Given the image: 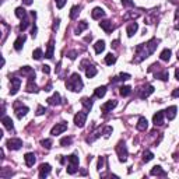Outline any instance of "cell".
Segmentation results:
<instances>
[{
    "label": "cell",
    "mask_w": 179,
    "mask_h": 179,
    "mask_svg": "<svg viewBox=\"0 0 179 179\" xmlns=\"http://www.w3.org/2000/svg\"><path fill=\"white\" fill-rule=\"evenodd\" d=\"M157 46H158V39H155V38L150 39L147 43H140V45H137L136 46V55H134L133 62L134 63H140V62H143L144 59H147L151 53H154Z\"/></svg>",
    "instance_id": "1"
},
{
    "label": "cell",
    "mask_w": 179,
    "mask_h": 179,
    "mask_svg": "<svg viewBox=\"0 0 179 179\" xmlns=\"http://www.w3.org/2000/svg\"><path fill=\"white\" fill-rule=\"evenodd\" d=\"M66 87H67V90H70V91H73V92L81 91L84 84H83V80L80 77V74L79 73L71 74L70 79H67V81H66Z\"/></svg>",
    "instance_id": "2"
},
{
    "label": "cell",
    "mask_w": 179,
    "mask_h": 179,
    "mask_svg": "<svg viewBox=\"0 0 179 179\" xmlns=\"http://www.w3.org/2000/svg\"><path fill=\"white\" fill-rule=\"evenodd\" d=\"M67 162H69V165H67V173H70V175H74V173L79 171V157H77L76 154H71L67 157Z\"/></svg>",
    "instance_id": "3"
},
{
    "label": "cell",
    "mask_w": 179,
    "mask_h": 179,
    "mask_svg": "<svg viewBox=\"0 0 179 179\" xmlns=\"http://www.w3.org/2000/svg\"><path fill=\"white\" fill-rule=\"evenodd\" d=\"M116 154H118L119 161H120V162H124V161L128 160L129 151H128V147H126L124 141H119L118 143V146H116Z\"/></svg>",
    "instance_id": "4"
},
{
    "label": "cell",
    "mask_w": 179,
    "mask_h": 179,
    "mask_svg": "<svg viewBox=\"0 0 179 179\" xmlns=\"http://www.w3.org/2000/svg\"><path fill=\"white\" fill-rule=\"evenodd\" d=\"M85 120H87V111H81L74 115V124L77 128H84Z\"/></svg>",
    "instance_id": "5"
},
{
    "label": "cell",
    "mask_w": 179,
    "mask_h": 179,
    "mask_svg": "<svg viewBox=\"0 0 179 179\" xmlns=\"http://www.w3.org/2000/svg\"><path fill=\"white\" fill-rule=\"evenodd\" d=\"M153 92H154V87H153L151 84H146L139 90V97L141 98V100H146V98L150 97Z\"/></svg>",
    "instance_id": "6"
},
{
    "label": "cell",
    "mask_w": 179,
    "mask_h": 179,
    "mask_svg": "<svg viewBox=\"0 0 179 179\" xmlns=\"http://www.w3.org/2000/svg\"><path fill=\"white\" fill-rule=\"evenodd\" d=\"M20 87H21V79L18 77H13L10 80V95H15L18 92Z\"/></svg>",
    "instance_id": "7"
},
{
    "label": "cell",
    "mask_w": 179,
    "mask_h": 179,
    "mask_svg": "<svg viewBox=\"0 0 179 179\" xmlns=\"http://www.w3.org/2000/svg\"><path fill=\"white\" fill-rule=\"evenodd\" d=\"M67 130V123L66 122H60V123H56L51 130V134L52 136H58V134H62L63 132Z\"/></svg>",
    "instance_id": "8"
},
{
    "label": "cell",
    "mask_w": 179,
    "mask_h": 179,
    "mask_svg": "<svg viewBox=\"0 0 179 179\" xmlns=\"http://www.w3.org/2000/svg\"><path fill=\"white\" fill-rule=\"evenodd\" d=\"M14 109H15V116L18 119H22V116L27 115V112L30 109H28L27 106H22L21 102H15L14 104Z\"/></svg>",
    "instance_id": "9"
},
{
    "label": "cell",
    "mask_w": 179,
    "mask_h": 179,
    "mask_svg": "<svg viewBox=\"0 0 179 179\" xmlns=\"http://www.w3.org/2000/svg\"><path fill=\"white\" fill-rule=\"evenodd\" d=\"M6 144H7V148L9 150H20L22 147V140L21 139H9Z\"/></svg>",
    "instance_id": "10"
},
{
    "label": "cell",
    "mask_w": 179,
    "mask_h": 179,
    "mask_svg": "<svg viewBox=\"0 0 179 179\" xmlns=\"http://www.w3.org/2000/svg\"><path fill=\"white\" fill-rule=\"evenodd\" d=\"M118 105V101H115V100H111V101H108V102H105L102 106H101V111H102L104 113H108V112H111V111L115 108V106Z\"/></svg>",
    "instance_id": "11"
},
{
    "label": "cell",
    "mask_w": 179,
    "mask_h": 179,
    "mask_svg": "<svg viewBox=\"0 0 179 179\" xmlns=\"http://www.w3.org/2000/svg\"><path fill=\"white\" fill-rule=\"evenodd\" d=\"M100 27L102 28L104 31H105L106 34H111L113 30H115V27H113L112 21H109V20H104V21L100 22Z\"/></svg>",
    "instance_id": "12"
},
{
    "label": "cell",
    "mask_w": 179,
    "mask_h": 179,
    "mask_svg": "<svg viewBox=\"0 0 179 179\" xmlns=\"http://www.w3.org/2000/svg\"><path fill=\"white\" fill-rule=\"evenodd\" d=\"M20 73H21L22 76H28V80H34V79H35V71H34L30 66L21 67V69H20Z\"/></svg>",
    "instance_id": "13"
},
{
    "label": "cell",
    "mask_w": 179,
    "mask_h": 179,
    "mask_svg": "<svg viewBox=\"0 0 179 179\" xmlns=\"http://www.w3.org/2000/svg\"><path fill=\"white\" fill-rule=\"evenodd\" d=\"M46 101H48V104H49V105H52V106L60 105V104H62V97H60L59 92H55V94L52 95V97H49Z\"/></svg>",
    "instance_id": "14"
},
{
    "label": "cell",
    "mask_w": 179,
    "mask_h": 179,
    "mask_svg": "<svg viewBox=\"0 0 179 179\" xmlns=\"http://www.w3.org/2000/svg\"><path fill=\"white\" fill-rule=\"evenodd\" d=\"M51 165L49 164H41L39 165V178L41 179H43V178H46V176L51 173Z\"/></svg>",
    "instance_id": "15"
},
{
    "label": "cell",
    "mask_w": 179,
    "mask_h": 179,
    "mask_svg": "<svg viewBox=\"0 0 179 179\" xmlns=\"http://www.w3.org/2000/svg\"><path fill=\"white\" fill-rule=\"evenodd\" d=\"M91 17L94 20H101L105 17V11H104V9H101V7H95L91 11Z\"/></svg>",
    "instance_id": "16"
},
{
    "label": "cell",
    "mask_w": 179,
    "mask_h": 179,
    "mask_svg": "<svg viewBox=\"0 0 179 179\" xmlns=\"http://www.w3.org/2000/svg\"><path fill=\"white\" fill-rule=\"evenodd\" d=\"M164 115H165L164 111H160V112H157L153 116V122H154L155 126H160V124L164 123Z\"/></svg>",
    "instance_id": "17"
},
{
    "label": "cell",
    "mask_w": 179,
    "mask_h": 179,
    "mask_svg": "<svg viewBox=\"0 0 179 179\" xmlns=\"http://www.w3.org/2000/svg\"><path fill=\"white\" fill-rule=\"evenodd\" d=\"M24 161H25V165H27V167H34L35 161H37L35 154H34V153H27V154L24 155Z\"/></svg>",
    "instance_id": "18"
},
{
    "label": "cell",
    "mask_w": 179,
    "mask_h": 179,
    "mask_svg": "<svg viewBox=\"0 0 179 179\" xmlns=\"http://www.w3.org/2000/svg\"><path fill=\"white\" fill-rule=\"evenodd\" d=\"M136 128H137V130H140V132L147 130V128H148V122H147V119L143 118V116H141V118H139V122H137Z\"/></svg>",
    "instance_id": "19"
},
{
    "label": "cell",
    "mask_w": 179,
    "mask_h": 179,
    "mask_svg": "<svg viewBox=\"0 0 179 179\" xmlns=\"http://www.w3.org/2000/svg\"><path fill=\"white\" fill-rule=\"evenodd\" d=\"M176 111H178V108H176V106H169V108H167V109L164 111L165 116L168 118V120H173V119H175Z\"/></svg>",
    "instance_id": "20"
},
{
    "label": "cell",
    "mask_w": 179,
    "mask_h": 179,
    "mask_svg": "<svg viewBox=\"0 0 179 179\" xmlns=\"http://www.w3.org/2000/svg\"><path fill=\"white\" fill-rule=\"evenodd\" d=\"M137 30H139V24H137V22H132V24H129L128 28H126V34H128V37L132 38L134 34L137 32Z\"/></svg>",
    "instance_id": "21"
},
{
    "label": "cell",
    "mask_w": 179,
    "mask_h": 179,
    "mask_svg": "<svg viewBox=\"0 0 179 179\" xmlns=\"http://www.w3.org/2000/svg\"><path fill=\"white\" fill-rule=\"evenodd\" d=\"M150 175H153V176H155V175H157V176H167L168 173L165 172L160 165H155V167H153V169L150 171Z\"/></svg>",
    "instance_id": "22"
},
{
    "label": "cell",
    "mask_w": 179,
    "mask_h": 179,
    "mask_svg": "<svg viewBox=\"0 0 179 179\" xmlns=\"http://www.w3.org/2000/svg\"><path fill=\"white\" fill-rule=\"evenodd\" d=\"M53 51H55V41L51 39L48 43V49H46V52H45V58H48V59L53 58Z\"/></svg>",
    "instance_id": "23"
},
{
    "label": "cell",
    "mask_w": 179,
    "mask_h": 179,
    "mask_svg": "<svg viewBox=\"0 0 179 179\" xmlns=\"http://www.w3.org/2000/svg\"><path fill=\"white\" fill-rule=\"evenodd\" d=\"M25 35H20L17 39H15V42H14V49L15 51H21L22 49V46H24V43H25Z\"/></svg>",
    "instance_id": "24"
},
{
    "label": "cell",
    "mask_w": 179,
    "mask_h": 179,
    "mask_svg": "<svg viewBox=\"0 0 179 179\" xmlns=\"http://www.w3.org/2000/svg\"><path fill=\"white\" fill-rule=\"evenodd\" d=\"M2 123H3V126L7 130H13V128H14L11 118H9V116H3V118H2Z\"/></svg>",
    "instance_id": "25"
},
{
    "label": "cell",
    "mask_w": 179,
    "mask_h": 179,
    "mask_svg": "<svg viewBox=\"0 0 179 179\" xmlns=\"http://www.w3.org/2000/svg\"><path fill=\"white\" fill-rule=\"evenodd\" d=\"M85 76H87L88 79L95 77V76H97V69H95L94 66H91V64H88V66L85 67Z\"/></svg>",
    "instance_id": "26"
},
{
    "label": "cell",
    "mask_w": 179,
    "mask_h": 179,
    "mask_svg": "<svg viewBox=\"0 0 179 179\" xmlns=\"http://www.w3.org/2000/svg\"><path fill=\"white\" fill-rule=\"evenodd\" d=\"M25 90H27V92H38L39 91V90H38V85L34 83V80H28Z\"/></svg>",
    "instance_id": "27"
},
{
    "label": "cell",
    "mask_w": 179,
    "mask_h": 179,
    "mask_svg": "<svg viewBox=\"0 0 179 179\" xmlns=\"http://www.w3.org/2000/svg\"><path fill=\"white\" fill-rule=\"evenodd\" d=\"M154 76H155V79H160V80H162V81H168V79H169L168 70H161V71L155 73Z\"/></svg>",
    "instance_id": "28"
},
{
    "label": "cell",
    "mask_w": 179,
    "mask_h": 179,
    "mask_svg": "<svg viewBox=\"0 0 179 179\" xmlns=\"http://www.w3.org/2000/svg\"><path fill=\"white\" fill-rule=\"evenodd\" d=\"M171 55H172V52H171V49H164V51L161 52V55H160V59L161 60H164V62H169L171 59Z\"/></svg>",
    "instance_id": "29"
},
{
    "label": "cell",
    "mask_w": 179,
    "mask_h": 179,
    "mask_svg": "<svg viewBox=\"0 0 179 179\" xmlns=\"http://www.w3.org/2000/svg\"><path fill=\"white\" fill-rule=\"evenodd\" d=\"M81 105L85 108V111H90L92 108V100L91 98H87V97L81 98Z\"/></svg>",
    "instance_id": "30"
},
{
    "label": "cell",
    "mask_w": 179,
    "mask_h": 179,
    "mask_svg": "<svg viewBox=\"0 0 179 179\" xmlns=\"http://www.w3.org/2000/svg\"><path fill=\"white\" fill-rule=\"evenodd\" d=\"M94 49H95V53L100 55L101 52H104V49H105V41H97L94 45Z\"/></svg>",
    "instance_id": "31"
},
{
    "label": "cell",
    "mask_w": 179,
    "mask_h": 179,
    "mask_svg": "<svg viewBox=\"0 0 179 179\" xmlns=\"http://www.w3.org/2000/svg\"><path fill=\"white\" fill-rule=\"evenodd\" d=\"M105 94H106V87H105V85H101V87L95 88L94 95H95V97H97V98H102Z\"/></svg>",
    "instance_id": "32"
},
{
    "label": "cell",
    "mask_w": 179,
    "mask_h": 179,
    "mask_svg": "<svg viewBox=\"0 0 179 179\" xmlns=\"http://www.w3.org/2000/svg\"><path fill=\"white\" fill-rule=\"evenodd\" d=\"M80 10H81V7H80V6H73V7H71V10H70V18L76 20L77 17H79V14H80Z\"/></svg>",
    "instance_id": "33"
},
{
    "label": "cell",
    "mask_w": 179,
    "mask_h": 179,
    "mask_svg": "<svg viewBox=\"0 0 179 179\" xmlns=\"http://www.w3.org/2000/svg\"><path fill=\"white\" fill-rule=\"evenodd\" d=\"M87 28H88V22H87V21H80L79 25L76 27V31H74V32H76L77 35H79V34H81L83 31L87 30Z\"/></svg>",
    "instance_id": "34"
},
{
    "label": "cell",
    "mask_w": 179,
    "mask_h": 179,
    "mask_svg": "<svg viewBox=\"0 0 179 179\" xmlns=\"http://www.w3.org/2000/svg\"><path fill=\"white\" fill-rule=\"evenodd\" d=\"M15 15H17L20 20H24V18H27V11H25L22 7H17V9H15Z\"/></svg>",
    "instance_id": "35"
},
{
    "label": "cell",
    "mask_w": 179,
    "mask_h": 179,
    "mask_svg": "<svg viewBox=\"0 0 179 179\" xmlns=\"http://www.w3.org/2000/svg\"><path fill=\"white\" fill-rule=\"evenodd\" d=\"M115 62H116V56L113 55V53H108V55L105 56V64H108V66H112Z\"/></svg>",
    "instance_id": "36"
},
{
    "label": "cell",
    "mask_w": 179,
    "mask_h": 179,
    "mask_svg": "<svg viewBox=\"0 0 179 179\" xmlns=\"http://www.w3.org/2000/svg\"><path fill=\"white\" fill-rule=\"evenodd\" d=\"M119 90H120L119 92H120L122 97H128V95H130V92H132V88L129 87V85H123V87H120Z\"/></svg>",
    "instance_id": "37"
},
{
    "label": "cell",
    "mask_w": 179,
    "mask_h": 179,
    "mask_svg": "<svg viewBox=\"0 0 179 179\" xmlns=\"http://www.w3.org/2000/svg\"><path fill=\"white\" fill-rule=\"evenodd\" d=\"M130 79V74L129 73H120L118 77L113 79V81H124V80H129Z\"/></svg>",
    "instance_id": "38"
},
{
    "label": "cell",
    "mask_w": 179,
    "mask_h": 179,
    "mask_svg": "<svg viewBox=\"0 0 179 179\" xmlns=\"http://www.w3.org/2000/svg\"><path fill=\"white\" fill-rule=\"evenodd\" d=\"M42 56H43V53H42V49H41V48H37L35 51L32 52V58L35 59V60H39Z\"/></svg>",
    "instance_id": "39"
},
{
    "label": "cell",
    "mask_w": 179,
    "mask_h": 179,
    "mask_svg": "<svg viewBox=\"0 0 179 179\" xmlns=\"http://www.w3.org/2000/svg\"><path fill=\"white\" fill-rule=\"evenodd\" d=\"M13 175V171L9 169V168H3L2 172H0V178H9V176Z\"/></svg>",
    "instance_id": "40"
},
{
    "label": "cell",
    "mask_w": 179,
    "mask_h": 179,
    "mask_svg": "<svg viewBox=\"0 0 179 179\" xmlns=\"http://www.w3.org/2000/svg\"><path fill=\"white\" fill-rule=\"evenodd\" d=\"M153 158H154V154H153L151 151H144V154H143V161H144V162H148Z\"/></svg>",
    "instance_id": "41"
},
{
    "label": "cell",
    "mask_w": 179,
    "mask_h": 179,
    "mask_svg": "<svg viewBox=\"0 0 179 179\" xmlns=\"http://www.w3.org/2000/svg\"><path fill=\"white\" fill-rule=\"evenodd\" d=\"M71 141H73V139H71V137H63V139L60 140V146L62 147H66V146H70V144H71Z\"/></svg>",
    "instance_id": "42"
},
{
    "label": "cell",
    "mask_w": 179,
    "mask_h": 179,
    "mask_svg": "<svg viewBox=\"0 0 179 179\" xmlns=\"http://www.w3.org/2000/svg\"><path fill=\"white\" fill-rule=\"evenodd\" d=\"M41 146H42L43 148L49 150V148L52 147V140H51V139H45V140H42V141H41Z\"/></svg>",
    "instance_id": "43"
},
{
    "label": "cell",
    "mask_w": 179,
    "mask_h": 179,
    "mask_svg": "<svg viewBox=\"0 0 179 179\" xmlns=\"http://www.w3.org/2000/svg\"><path fill=\"white\" fill-rule=\"evenodd\" d=\"M28 25H30V21H28V18L21 20V24H20V31H25Z\"/></svg>",
    "instance_id": "44"
},
{
    "label": "cell",
    "mask_w": 179,
    "mask_h": 179,
    "mask_svg": "<svg viewBox=\"0 0 179 179\" xmlns=\"http://www.w3.org/2000/svg\"><path fill=\"white\" fill-rule=\"evenodd\" d=\"M104 165H105V157H101L100 160H98V165H97V169L101 171L104 168Z\"/></svg>",
    "instance_id": "45"
},
{
    "label": "cell",
    "mask_w": 179,
    "mask_h": 179,
    "mask_svg": "<svg viewBox=\"0 0 179 179\" xmlns=\"http://www.w3.org/2000/svg\"><path fill=\"white\" fill-rule=\"evenodd\" d=\"M111 133H112V128H111V126H106V128H104L102 134H104L105 137H109V136H111Z\"/></svg>",
    "instance_id": "46"
},
{
    "label": "cell",
    "mask_w": 179,
    "mask_h": 179,
    "mask_svg": "<svg viewBox=\"0 0 179 179\" xmlns=\"http://www.w3.org/2000/svg\"><path fill=\"white\" fill-rule=\"evenodd\" d=\"M122 4L126 7H134V3L132 2V0H122Z\"/></svg>",
    "instance_id": "47"
},
{
    "label": "cell",
    "mask_w": 179,
    "mask_h": 179,
    "mask_svg": "<svg viewBox=\"0 0 179 179\" xmlns=\"http://www.w3.org/2000/svg\"><path fill=\"white\" fill-rule=\"evenodd\" d=\"M46 112V108H43L42 105H39L38 106V109H37V115L38 116H41V115H43V113Z\"/></svg>",
    "instance_id": "48"
},
{
    "label": "cell",
    "mask_w": 179,
    "mask_h": 179,
    "mask_svg": "<svg viewBox=\"0 0 179 179\" xmlns=\"http://www.w3.org/2000/svg\"><path fill=\"white\" fill-rule=\"evenodd\" d=\"M64 4H66V0H56V6H58V9H63Z\"/></svg>",
    "instance_id": "49"
},
{
    "label": "cell",
    "mask_w": 179,
    "mask_h": 179,
    "mask_svg": "<svg viewBox=\"0 0 179 179\" xmlns=\"http://www.w3.org/2000/svg\"><path fill=\"white\" fill-rule=\"evenodd\" d=\"M59 22H60V20H59V18H56L55 21H53V25H52V30H53V31H58V28H59Z\"/></svg>",
    "instance_id": "50"
},
{
    "label": "cell",
    "mask_w": 179,
    "mask_h": 179,
    "mask_svg": "<svg viewBox=\"0 0 179 179\" xmlns=\"http://www.w3.org/2000/svg\"><path fill=\"white\" fill-rule=\"evenodd\" d=\"M69 58L71 59V60H74V59L77 58V52H76V51H71V52H69Z\"/></svg>",
    "instance_id": "51"
},
{
    "label": "cell",
    "mask_w": 179,
    "mask_h": 179,
    "mask_svg": "<svg viewBox=\"0 0 179 179\" xmlns=\"http://www.w3.org/2000/svg\"><path fill=\"white\" fill-rule=\"evenodd\" d=\"M175 18H176V21H179V9H178V10H176ZM175 30H178V31H179V22H178V24H176V25H175Z\"/></svg>",
    "instance_id": "52"
},
{
    "label": "cell",
    "mask_w": 179,
    "mask_h": 179,
    "mask_svg": "<svg viewBox=\"0 0 179 179\" xmlns=\"http://www.w3.org/2000/svg\"><path fill=\"white\" fill-rule=\"evenodd\" d=\"M42 71H43V73H45V74H49L51 69H49V66H48V64H43V66H42Z\"/></svg>",
    "instance_id": "53"
},
{
    "label": "cell",
    "mask_w": 179,
    "mask_h": 179,
    "mask_svg": "<svg viewBox=\"0 0 179 179\" xmlns=\"http://www.w3.org/2000/svg\"><path fill=\"white\" fill-rule=\"evenodd\" d=\"M172 97H173V98H178V97H179V88H176V90H173V92H172Z\"/></svg>",
    "instance_id": "54"
},
{
    "label": "cell",
    "mask_w": 179,
    "mask_h": 179,
    "mask_svg": "<svg viewBox=\"0 0 179 179\" xmlns=\"http://www.w3.org/2000/svg\"><path fill=\"white\" fill-rule=\"evenodd\" d=\"M22 3H24L25 6H31V4H32V0H22Z\"/></svg>",
    "instance_id": "55"
},
{
    "label": "cell",
    "mask_w": 179,
    "mask_h": 179,
    "mask_svg": "<svg viewBox=\"0 0 179 179\" xmlns=\"http://www.w3.org/2000/svg\"><path fill=\"white\" fill-rule=\"evenodd\" d=\"M92 39V35H88V37H85V42H90V41H91Z\"/></svg>",
    "instance_id": "56"
},
{
    "label": "cell",
    "mask_w": 179,
    "mask_h": 179,
    "mask_svg": "<svg viewBox=\"0 0 179 179\" xmlns=\"http://www.w3.org/2000/svg\"><path fill=\"white\" fill-rule=\"evenodd\" d=\"M175 77H176V80H179V69L175 70Z\"/></svg>",
    "instance_id": "57"
},
{
    "label": "cell",
    "mask_w": 179,
    "mask_h": 179,
    "mask_svg": "<svg viewBox=\"0 0 179 179\" xmlns=\"http://www.w3.org/2000/svg\"><path fill=\"white\" fill-rule=\"evenodd\" d=\"M178 59H179V51H178Z\"/></svg>",
    "instance_id": "58"
}]
</instances>
